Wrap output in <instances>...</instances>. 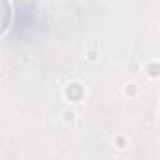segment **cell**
Returning a JSON list of instances; mask_svg holds the SVG:
<instances>
[{
  "mask_svg": "<svg viewBox=\"0 0 160 160\" xmlns=\"http://www.w3.org/2000/svg\"><path fill=\"white\" fill-rule=\"evenodd\" d=\"M64 115H66V117H64L66 121H73V115H75V113H73V111H66Z\"/></svg>",
  "mask_w": 160,
  "mask_h": 160,
  "instance_id": "3957f363",
  "label": "cell"
},
{
  "mask_svg": "<svg viewBox=\"0 0 160 160\" xmlns=\"http://www.w3.org/2000/svg\"><path fill=\"white\" fill-rule=\"evenodd\" d=\"M89 58H91V60H94V58H96V51H91V55H89Z\"/></svg>",
  "mask_w": 160,
  "mask_h": 160,
  "instance_id": "277c9868",
  "label": "cell"
},
{
  "mask_svg": "<svg viewBox=\"0 0 160 160\" xmlns=\"http://www.w3.org/2000/svg\"><path fill=\"white\" fill-rule=\"evenodd\" d=\"M151 75H158V66L156 64H151Z\"/></svg>",
  "mask_w": 160,
  "mask_h": 160,
  "instance_id": "7a4b0ae2",
  "label": "cell"
},
{
  "mask_svg": "<svg viewBox=\"0 0 160 160\" xmlns=\"http://www.w3.org/2000/svg\"><path fill=\"white\" fill-rule=\"evenodd\" d=\"M81 94H83V89H81V85H79V83H72V85L66 89V96H68L72 102H79Z\"/></svg>",
  "mask_w": 160,
  "mask_h": 160,
  "instance_id": "6da1fadb",
  "label": "cell"
}]
</instances>
